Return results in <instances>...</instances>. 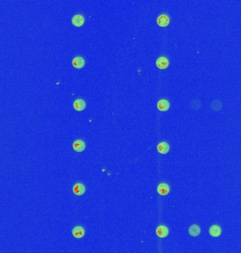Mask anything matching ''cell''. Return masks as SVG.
<instances>
[{"mask_svg":"<svg viewBox=\"0 0 241 253\" xmlns=\"http://www.w3.org/2000/svg\"><path fill=\"white\" fill-rule=\"evenodd\" d=\"M72 23L76 27H80L84 23V18L81 15H75L72 19Z\"/></svg>","mask_w":241,"mask_h":253,"instance_id":"cell-10","label":"cell"},{"mask_svg":"<svg viewBox=\"0 0 241 253\" xmlns=\"http://www.w3.org/2000/svg\"><path fill=\"white\" fill-rule=\"evenodd\" d=\"M200 232H201V230H200V226H197L196 224L192 225V226H190L188 229V234L190 236L193 237L198 236Z\"/></svg>","mask_w":241,"mask_h":253,"instance_id":"cell-4","label":"cell"},{"mask_svg":"<svg viewBox=\"0 0 241 253\" xmlns=\"http://www.w3.org/2000/svg\"><path fill=\"white\" fill-rule=\"evenodd\" d=\"M73 65L75 68H78V69H80V68H82L85 65V60L83 59L82 57L78 56L75 57L74 59L72 61Z\"/></svg>","mask_w":241,"mask_h":253,"instance_id":"cell-11","label":"cell"},{"mask_svg":"<svg viewBox=\"0 0 241 253\" xmlns=\"http://www.w3.org/2000/svg\"><path fill=\"white\" fill-rule=\"evenodd\" d=\"M170 107L169 102L166 99H161L157 103V108L161 111H166Z\"/></svg>","mask_w":241,"mask_h":253,"instance_id":"cell-8","label":"cell"},{"mask_svg":"<svg viewBox=\"0 0 241 253\" xmlns=\"http://www.w3.org/2000/svg\"><path fill=\"white\" fill-rule=\"evenodd\" d=\"M169 23V19L166 15H161L157 19V24L161 27H166Z\"/></svg>","mask_w":241,"mask_h":253,"instance_id":"cell-13","label":"cell"},{"mask_svg":"<svg viewBox=\"0 0 241 253\" xmlns=\"http://www.w3.org/2000/svg\"><path fill=\"white\" fill-rule=\"evenodd\" d=\"M157 65L160 69H165V68L168 67L169 60L166 58L160 57L157 60Z\"/></svg>","mask_w":241,"mask_h":253,"instance_id":"cell-9","label":"cell"},{"mask_svg":"<svg viewBox=\"0 0 241 253\" xmlns=\"http://www.w3.org/2000/svg\"><path fill=\"white\" fill-rule=\"evenodd\" d=\"M73 148L76 152H82L85 148V143L82 140H76L73 144Z\"/></svg>","mask_w":241,"mask_h":253,"instance_id":"cell-2","label":"cell"},{"mask_svg":"<svg viewBox=\"0 0 241 253\" xmlns=\"http://www.w3.org/2000/svg\"><path fill=\"white\" fill-rule=\"evenodd\" d=\"M73 191L75 195L77 196H81L85 193V187L82 184H76L75 185L73 186Z\"/></svg>","mask_w":241,"mask_h":253,"instance_id":"cell-6","label":"cell"},{"mask_svg":"<svg viewBox=\"0 0 241 253\" xmlns=\"http://www.w3.org/2000/svg\"><path fill=\"white\" fill-rule=\"evenodd\" d=\"M169 145L166 142H162L157 146V150L161 154H166L169 151Z\"/></svg>","mask_w":241,"mask_h":253,"instance_id":"cell-14","label":"cell"},{"mask_svg":"<svg viewBox=\"0 0 241 253\" xmlns=\"http://www.w3.org/2000/svg\"><path fill=\"white\" fill-rule=\"evenodd\" d=\"M73 107L75 109L78 111H82L85 109V102L83 99H77L73 103Z\"/></svg>","mask_w":241,"mask_h":253,"instance_id":"cell-12","label":"cell"},{"mask_svg":"<svg viewBox=\"0 0 241 253\" xmlns=\"http://www.w3.org/2000/svg\"><path fill=\"white\" fill-rule=\"evenodd\" d=\"M222 234V229L218 225H213L209 228V234L213 237H218Z\"/></svg>","mask_w":241,"mask_h":253,"instance_id":"cell-7","label":"cell"},{"mask_svg":"<svg viewBox=\"0 0 241 253\" xmlns=\"http://www.w3.org/2000/svg\"><path fill=\"white\" fill-rule=\"evenodd\" d=\"M73 236L75 238H81L85 234V230L82 226H76L72 231Z\"/></svg>","mask_w":241,"mask_h":253,"instance_id":"cell-1","label":"cell"},{"mask_svg":"<svg viewBox=\"0 0 241 253\" xmlns=\"http://www.w3.org/2000/svg\"><path fill=\"white\" fill-rule=\"evenodd\" d=\"M157 235L160 238H165L168 236L169 229L165 226H159L156 230Z\"/></svg>","mask_w":241,"mask_h":253,"instance_id":"cell-3","label":"cell"},{"mask_svg":"<svg viewBox=\"0 0 241 253\" xmlns=\"http://www.w3.org/2000/svg\"><path fill=\"white\" fill-rule=\"evenodd\" d=\"M170 191V188L168 184H161L157 187V192L162 196H166L169 193Z\"/></svg>","mask_w":241,"mask_h":253,"instance_id":"cell-5","label":"cell"}]
</instances>
